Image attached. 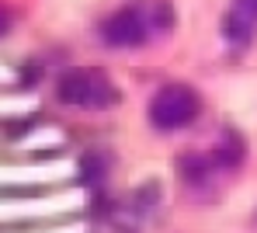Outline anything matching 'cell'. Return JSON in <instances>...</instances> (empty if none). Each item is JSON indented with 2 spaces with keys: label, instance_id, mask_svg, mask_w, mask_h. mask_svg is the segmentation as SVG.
<instances>
[{
  "label": "cell",
  "instance_id": "1",
  "mask_svg": "<svg viewBox=\"0 0 257 233\" xmlns=\"http://www.w3.org/2000/svg\"><path fill=\"white\" fill-rule=\"evenodd\" d=\"M198 108H202L198 94L191 91L188 84H164L160 91L153 94V101H150V122L160 133H177V129L195 122Z\"/></svg>",
  "mask_w": 257,
  "mask_h": 233
},
{
  "label": "cell",
  "instance_id": "4",
  "mask_svg": "<svg viewBox=\"0 0 257 233\" xmlns=\"http://www.w3.org/2000/svg\"><path fill=\"white\" fill-rule=\"evenodd\" d=\"M243 157H247V143H243V136H240V133H233V129H226V133L219 136V143H215L212 160L219 164V167L233 171V167H240V164H243Z\"/></svg>",
  "mask_w": 257,
  "mask_h": 233
},
{
  "label": "cell",
  "instance_id": "9",
  "mask_svg": "<svg viewBox=\"0 0 257 233\" xmlns=\"http://www.w3.org/2000/svg\"><path fill=\"white\" fill-rule=\"evenodd\" d=\"M233 11H240L243 18H250L257 25V0H233Z\"/></svg>",
  "mask_w": 257,
  "mask_h": 233
},
{
  "label": "cell",
  "instance_id": "10",
  "mask_svg": "<svg viewBox=\"0 0 257 233\" xmlns=\"http://www.w3.org/2000/svg\"><path fill=\"white\" fill-rule=\"evenodd\" d=\"M4 32H11V11L7 7H0V35Z\"/></svg>",
  "mask_w": 257,
  "mask_h": 233
},
{
  "label": "cell",
  "instance_id": "3",
  "mask_svg": "<svg viewBox=\"0 0 257 233\" xmlns=\"http://www.w3.org/2000/svg\"><path fill=\"white\" fill-rule=\"evenodd\" d=\"M150 32L153 28H150L143 7H122V11H115V14H108L101 21V39H104V46H111V49L143 46Z\"/></svg>",
  "mask_w": 257,
  "mask_h": 233
},
{
  "label": "cell",
  "instance_id": "6",
  "mask_svg": "<svg viewBox=\"0 0 257 233\" xmlns=\"http://www.w3.org/2000/svg\"><path fill=\"white\" fill-rule=\"evenodd\" d=\"M209 160L205 157H198V153H184L181 160H177V171H181V178L188 181V185H205L209 181Z\"/></svg>",
  "mask_w": 257,
  "mask_h": 233
},
{
  "label": "cell",
  "instance_id": "2",
  "mask_svg": "<svg viewBox=\"0 0 257 233\" xmlns=\"http://www.w3.org/2000/svg\"><path fill=\"white\" fill-rule=\"evenodd\" d=\"M56 97L73 108H108L118 101V87H111L97 70H70L56 84Z\"/></svg>",
  "mask_w": 257,
  "mask_h": 233
},
{
  "label": "cell",
  "instance_id": "7",
  "mask_svg": "<svg viewBox=\"0 0 257 233\" xmlns=\"http://www.w3.org/2000/svg\"><path fill=\"white\" fill-rule=\"evenodd\" d=\"M143 14H146V21H150L153 32H167L174 25V7L167 0H150V4H143Z\"/></svg>",
  "mask_w": 257,
  "mask_h": 233
},
{
  "label": "cell",
  "instance_id": "5",
  "mask_svg": "<svg viewBox=\"0 0 257 233\" xmlns=\"http://www.w3.org/2000/svg\"><path fill=\"white\" fill-rule=\"evenodd\" d=\"M222 39H226L229 46H236V49L250 46V39H254V21L243 18L240 11H226V18H222Z\"/></svg>",
  "mask_w": 257,
  "mask_h": 233
},
{
  "label": "cell",
  "instance_id": "8",
  "mask_svg": "<svg viewBox=\"0 0 257 233\" xmlns=\"http://www.w3.org/2000/svg\"><path fill=\"white\" fill-rule=\"evenodd\" d=\"M104 171H108V157H104V153H87L84 164H80V174H84L80 181L90 185V188L101 185V181H104Z\"/></svg>",
  "mask_w": 257,
  "mask_h": 233
}]
</instances>
